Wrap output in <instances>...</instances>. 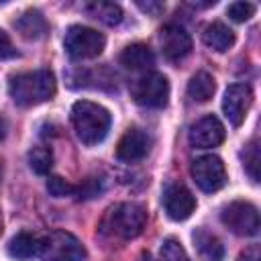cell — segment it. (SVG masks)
Instances as JSON below:
<instances>
[{
	"instance_id": "6da1fadb",
	"label": "cell",
	"mask_w": 261,
	"mask_h": 261,
	"mask_svg": "<svg viewBox=\"0 0 261 261\" xmlns=\"http://www.w3.org/2000/svg\"><path fill=\"white\" fill-rule=\"evenodd\" d=\"M57 84L55 75L49 69H35V71H24L16 73L8 82V94L18 106H37L55 96Z\"/></svg>"
},
{
	"instance_id": "7a4b0ae2",
	"label": "cell",
	"mask_w": 261,
	"mask_h": 261,
	"mask_svg": "<svg viewBox=\"0 0 261 261\" xmlns=\"http://www.w3.org/2000/svg\"><path fill=\"white\" fill-rule=\"evenodd\" d=\"M145 224H147V210L141 204L120 202L104 212L100 220V232L108 239L130 241L143 232Z\"/></svg>"
},
{
	"instance_id": "3957f363",
	"label": "cell",
	"mask_w": 261,
	"mask_h": 261,
	"mask_svg": "<svg viewBox=\"0 0 261 261\" xmlns=\"http://www.w3.org/2000/svg\"><path fill=\"white\" fill-rule=\"evenodd\" d=\"M112 116L110 112L90 100H80L71 106V124L77 135V139L84 145H98L106 139L110 130Z\"/></svg>"
},
{
	"instance_id": "277c9868",
	"label": "cell",
	"mask_w": 261,
	"mask_h": 261,
	"mask_svg": "<svg viewBox=\"0 0 261 261\" xmlns=\"http://www.w3.org/2000/svg\"><path fill=\"white\" fill-rule=\"evenodd\" d=\"M37 257L43 261H86V247L77 237L65 230H51L39 237Z\"/></svg>"
},
{
	"instance_id": "5b68a950",
	"label": "cell",
	"mask_w": 261,
	"mask_h": 261,
	"mask_svg": "<svg viewBox=\"0 0 261 261\" xmlns=\"http://www.w3.org/2000/svg\"><path fill=\"white\" fill-rule=\"evenodd\" d=\"M104 35L84 24H71L63 39L65 53L71 59H94L104 51Z\"/></svg>"
},
{
	"instance_id": "8992f818",
	"label": "cell",
	"mask_w": 261,
	"mask_h": 261,
	"mask_svg": "<svg viewBox=\"0 0 261 261\" xmlns=\"http://www.w3.org/2000/svg\"><path fill=\"white\" fill-rule=\"evenodd\" d=\"M222 224L239 237H255L259 232V212L251 202H228L220 212Z\"/></svg>"
},
{
	"instance_id": "52a82bcc",
	"label": "cell",
	"mask_w": 261,
	"mask_h": 261,
	"mask_svg": "<svg viewBox=\"0 0 261 261\" xmlns=\"http://www.w3.org/2000/svg\"><path fill=\"white\" fill-rule=\"evenodd\" d=\"M133 100L147 108H163L169 98V82L163 73L151 71L135 80L130 86Z\"/></svg>"
},
{
	"instance_id": "ba28073f",
	"label": "cell",
	"mask_w": 261,
	"mask_h": 261,
	"mask_svg": "<svg viewBox=\"0 0 261 261\" xmlns=\"http://www.w3.org/2000/svg\"><path fill=\"white\" fill-rule=\"evenodd\" d=\"M192 177L202 192H218L226 184V167L218 155H202L192 163Z\"/></svg>"
},
{
	"instance_id": "9c48e42d",
	"label": "cell",
	"mask_w": 261,
	"mask_h": 261,
	"mask_svg": "<svg viewBox=\"0 0 261 261\" xmlns=\"http://www.w3.org/2000/svg\"><path fill=\"white\" fill-rule=\"evenodd\" d=\"M163 208L171 220L181 222V220H188L196 210V198L184 184L173 181V184H167L163 190Z\"/></svg>"
},
{
	"instance_id": "30bf717a",
	"label": "cell",
	"mask_w": 261,
	"mask_h": 261,
	"mask_svg": "<svg viewBox=\"0 0 261 261\" xmlns=\"http://www.w3.org/2000/svg\"><path fill=\"white\" fill-rule=\"evenodd\" d=\"M251 104H253V92L247 84H232L226 88L224 98H222V110L232 126L243 124Z\"/></svg>"
},
{
	"instance_id": "8fae6325",
	"label": "cell",
	"mask_w": 261,
	"mask_h": 261,
	"mask_svg": "<svg viewBox=\"0 0 261 261\" xmlns=\"http://www.w3.org/2000/svg\"><path fill=\"white\" fill-rule=\"evenodd\" d=\"M224 137H226L224 124L212 114L202 116L200 120H196L190 126V133H188V139H190L192 147H196V149L218 147L224 141Z\"/></svg>"
},
{
	"instance_id": "7c38bea8",
	"label": "cell",
	"mask_w": 261,
	"mask_h": 261,
	"mask_svg": "<svg viewBox=\"0 0 261 261\" xmlns=\"http://www.w3.org/2000/svg\"><path fill=\"white\" fill-rule=\"evenodd\" d=\"M159 43L169 61H181L192 53V37L179 24H165L159 31Z\"/></svg>"
},
{
	"instance_id": "4fadbf2b",
	"label": "cell",
	"mask_w": 261,
	"mask_h": 261,
	"mask_svg": "<svg viewBox=\"0 0 261 261\" xmlns=\"http://www.w3.org/2000/svg\"><path fill=\"white\" fill-rule=\"evenodd\" d=\"M149 149H151V137L145 130L130 126L116 145V159L124 163H137L149 153Z\"/></svg>"
},
{
	"instance_id": "5bb4252c",
	"label": "cell",
	"mask_w": 261,
	"mask_h": 261,
	"mask_svg": "<svg viewBox=\"0 0 261 261\" xmlns=\"http://www.w3.org/2000/svg\"><path fill=\"white\" fill-rule=\"evenodd\" d=\"M192 239L200 261H224V245L216 234L206 228H196Z\"/></svg>"
},
{
	"instance_id": "9a60e30c",
	"label": "cell",
	"mask_w": 261,
	"mask_h": 261,
	"mask_svg": "<svg viewBox=\"0 0 261 261\" xmlns=\"http://www.w3.org/2000/svg\"><path fill=\"white\" fill-rule=\"evenodd\" d=\"M120 65H124L126 69H133V71H147L155 65V55L153 51L149 49V45L145 43H133V45H126L118 57Z\"/></svg>"
},
{
	"instance_id": "2e32d148",
	"label": "cell",
	"mask_w": 261,
	"mask_h": 261,
	"mask_svg": "<svg viewBox=\"0 0 261 261\" xmlns=\"http://www.w3.org/2000/svg\"><path fill=\"white\" fill-rule=\"evenodd\" d=\"M14 29L18 31L20 37H24V39H29V41H37V39H41V37L47 35L49 24H47L45 16H43L39 10L31 8V10H24V12L14 20Z\"/></svg>"
},
{
	"instance_id": "e0dca14e",
	"label": "cell",
	"mask_w": 261,
	"mask_h": 261,
	"mask_svg": "<svg viewBox=\"0 0 261 261\" xmlns=\"http://www.w3.org/2000/svg\"><path fill=\"white\" fill-rule=\"evenodd\" d=\"M202 41H204L206 47H210L218 53H224L234 45V33L224 22L216 20V22L206 24V29L202 33Z\"/></svg>"
},
{
	"instance_id": "ac0fdd59",
	"label": "cell",
	"mask_w": 261,
	"mask_h": 261,
	"mask_svg": "<svg viewBox=\"0 0 261 261\" xmlns=\"http://www.w3.org/2000/svg\"><path fill=\"white\" fill-rule=\"evenodd\" d=\"M216 92V82L208 71H198L188 82V96L194 102H208Z\"/></svg>"
},
{
	"instance_id": "d6986e66",
	"label": "cell",
	"mask_w": 261,
	"mask_h": 261,
	"mask_svg": "<svg viewBox=\"0 0 261 261\" xmlns=\"http://www.w3.org/2000/svg\"><path fill=\"white\" fill-rule=\"evenodd\" d=\"M84 10H86L92 18H96V20H100L102 24H108V27H114V24H118V22L122 20V8H120L118 4H114V2L94 0V2H88V4L84 6Z\"/></svg>"
},
{
	"instance_id": "ffe728a7",
	"label": "cell",
	"mask_w": 261,
	"mask_h": 261,
	"mask_svg": "<svg viewBox=\"0 0 261 261\" xmlns=\"http://www.w3.org/2000/svg\"><path fill=\"white\" fill-rule=\"evenodd\" d=\"M37 247H39V237L37 234L18 232L8 243V255L12 259H18V261L33 259V257H37Z\"/></svg>"
},
{
	"instance_id": "44dd1931",
	"label": "cell",
	"mask_w": 261,
	"mask_h": 261,
	"mask_svg": "<svg viewBox=\"0 0 261 261\" xmlns=\"http://www.w3.org/2000/svg\"><path fill=\"white\" fill-rule=\"evenodd\" d=\"M27 159H29V167H31L35 173H39V175L49 173L51 167H53V153H51V149L45 147V145L33 147V149L29 151Z\"/></svg>"
},
{
	"instance_id": "7402d4cb",
	"label": "cell",
	"mask_w": 261,
	"mask_h": 261,
	"mask_svg": "<svg viewBox=\"0 0 261 261\" xmlns=\"http://www.w3.org/2000/svg\"><path fill=\"white\" fill-rule=\"evenodd\" d=\"M243 167L247 171V175L257 184L261 177V153H259V141L253 139L245 151H243Z\"/></svg>"
},
{
	"instance_id": "603a6c76",
	"label": "cell",
	"mask_w": 261,
	"mask_h": 261,
	"mask_svg": "<svg viewBox=\"0 0 261 261\" xmlns=\"http://www.w3.org/2000/svg\"><path fill=\"white\" fill-rule=\"evenodd\" d=\"M155 261H190V257L175 239H165Z\"/></svg>"
},
{
	"instance_id": "cb8c5ba5",
	"label": "cell",
	"mask_w": 261,
	"mask_h": 261,
	"mask_svg": "<svg viewBox=\"0 0 261 261\" xmlns=\"http://www.w3.org/2000/svg\"><path fill=\"white\" fill-rule=\"evenodd\" d=\"M102 192H104V181L100 177H96V175H90L80 186H75V194L82 200H92V198H96Z\"/></svg>"
},
{
	"instance_id": "d4e9b609",
	"label": "cell",
	"mask_w": 261,
	"mask_h": 261,
	"mask_svg": "<svg viewBox=\"0 0 261 261\" xmlns=\"http://www.w3.org/2000/svg\"><path fill=\"white\" fill-rule=\"evenodd\" d=\"M47 192H49L53 198H65V196L75 194V186L69 184L67 179L59 177V175H51V177L47 179Z\"/></svg>"
},
{
	"instance_id": "484cf974",
	"label": "cell",
	"mask_w": 261,
	"mask_h": 261,
	"mask_svg": "<svg viewBox=\"0 0 261 261\" xmlns=\"http://www.w3.org/2000/svg\"><path fill=\"white\" fill-rule=\"evenodd\" d=\"M226 14L234 22H245L255 14V4H251V2H232V4H228Z\"/></svg>"
},
{
	"instance_id": "4316f807",
	"label": "cell",
	"mask_w": 261,
	"mask_h": 261,
	"mask_svg": "<svg viewBox=\"0 0 261 261\" xmlns=\"http://www.w3.org/2000/svg\"><path fill=\"white\" fill-rule=\"evenodd\" d=\"M10 57H16V49H14L8 33L0 29V59H10Z\"/></svg>"
},
{
	"instance_id": "83f0119b",
	"label": "cell",
	"mask_w": 261,
	"mask_h": 261,
	"mask_svg": "<svg viewBox=\"0 0 261 261\" xmlns=\"http://www.w3.org/2000/svg\"><path fill=\"white\" fill-rule=\"evenodd\" d=\"M237 261H261V251H259V245H251L247 247Z\"/></svg>"
},
{
	"instance_id": "f1b7e54d",
	"label": "cell",
	"mask_w": 261,
	"mask_h": 261,
	"mask_svg": "<svg viewBox=\"0 0 261 261\" xmlns=\"http://www.w3.org/2000/svg\"><path fill=\"white\" fill-rule=\"evenodd\" d=\"M137 6H139L143 12L151 14V16H157V14L163 12V8H165L161 2H137Z\"/></svg>"
},
{
	"instance_id": "f546056e",
	"label": "cell",
	"mask_w": 261,
	"mask_h": 261,
	"mask_svg": "<svg viewBox=\"0 0 261 261\" xmlns=\"http://www.w3.org/2000/svg\"><path fill=\"white\" fill-rule=\"evenodd\" d=\"M6 137V122H4V118H0V141Z\"/></svg>"
},
{
	"instance_id": "4dcf8cb0",
	"label": "cell",
	"mask_w": 261,
	"mask_h": 261,
	"mask_svg": "<svg viewBox=\"0 0 261 261\" xmlns=\"http://www.w3.org/2000/svg\"><path fill=\"white\" fill-rule=\"evenodd\" d=\"M0 177H2V165H0Z\"/></svg>"
}]
</instances>
